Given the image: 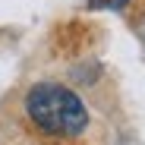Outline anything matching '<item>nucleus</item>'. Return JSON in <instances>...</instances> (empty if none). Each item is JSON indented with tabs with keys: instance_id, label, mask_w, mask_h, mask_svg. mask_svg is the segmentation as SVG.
Instances as JSON below:
<instances>
[{
	"instance_id": "nucleus-1",
	"label": "nucleus",
	"mask_w": 145,
	"mask_h": 145,
	"mask_svg": "<svg viewBox=\"0 0 145 145\" xmlns=\"http://www.w3.org/2000/svg\"><path fill=\"white\" fill-rule=\"evenodd\" d=\"M25 114L38 133L72 139L88 126V110L72 88L57 82H38L25 95Z\"/></svg>"
},
{
	"instance_id": "nucleus-2",
	"label": "nucleus",
	"mask_w": 145,
	"mask_h": 145,
	"mask_svg": "<svg viewBox=\"0 0 145 145\" xmlns=\"http://www.w3.org/2000/svg\"><path fill=\"white\" fill-rule=\"evenodd\" d=\"M88 7H110V10H123L126 0H88Z\"/></svg>"
}]
</instances>
